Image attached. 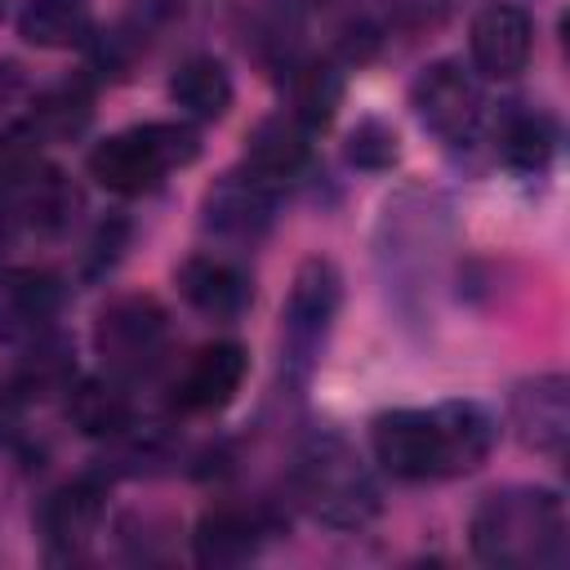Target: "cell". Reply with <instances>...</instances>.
Wrapping results in <instances>:
<instances>
[{"label":"cell","mask_w":570,"mask_h":570,"mask_svg":"<svg viewBox=\"0 0 570 570\" xmlns=\"http://www.w3.org/2000/svg\"><path fill=\"white\" fill-rule=\"evenodd\" d=\"M13 419H18V396H13V383H9V387L0 383V432H9V428H13Z\"/></svg>","instance_id":"83f0119b"},{"label":"cell","mask_w":570,"mask_h":570,"mask_svg":"<svg viewBox=\"0 0 570 570\" xmlns=\"http://www.w3.org/2000/svg\"><path fill=\"white\" fill-rule=\"evenodd\" d=\"M276 209V187L245 174H223L209 191H205V227L227 236V240H254L267 232Z\"/></svg>","instance_id":"9c48e42d"},{"label":"cell","mask_w":570,"mask_h":570,"mask_svg":"<svg viewBox=\"0 0 570 570\" xmlns=\"http://www.w3.org/2000/svg\"><path fill=\"white\" fill-rule=\"evenodd\" d=\"M89 0H27L18 13V36L36 49H76L89 40Z\"/></svg>","instance_id":"e0dca14e"},{"label":"cell","mask_w":570,"mask_h":570,"mask_svg":"<svg viewBox=\"0 0 570 570\" xmlns=\"http://www.w3.org/2000/svg\"><path fill=\"white\" fill-rule=\"evenodd\" d=\"M169 98L191 120H218L232 107V76L218 58H187L169 76Z\"/></svg>","instance_id":"d6986e66"},{"label":"cell","mask_w":570,"mask_h":570,"mask_svg":"<svg viewBox=\"0 0 570 570\" xmlns=\"http://www.w3.org/2000/svg\"><path fill=\"white\" fill-rule=\"evenodd\" d=\"M22 218L36 232H62L76 218V191H71V183L58 169H45L40 165L22 183Z\"/></svg>","instance_id":"44dd1931"},{"label":"cell","mask_w":570,"mask_h":570,"mask_svg":"<svg viewBox=\"0 0 570 570\" xmlns=\"http://www.w3.org/2000/svg\"><path fill=\"white\" fill-rule=\"evenodd\" d=\"M102 485L98 481H67L40 508V534L53 557H76L94 543L102 525Z\"/></svg>","instance_id":"7c38bea8"},{"label":"cell","mask_w":570,"mask_h":570,"mask_svg":"<svg viewBox=\"0 0 570 570\" xmlns=\"http://www.w3.org/2000/svg\"><path fill=\"white\" fill-rule=\"evenodd\" d=\"M267 521L263 512L254 508H236V503H223V508H209L196 530H191V557L200 566H214V570H227V566H245L249 557H258L263 539H267Z\"/></svg>","instance_id":"4fadbf2b"},{"label":"cell","mask_w":570,"mask_h":570,"mask_svg":"<svg viewBox=\"0 0 570 570\" xmlns=\"http://www.w3.org/2000/svg\"><path fill=\"white\" fill-rule=\"evenodd\" d=\"M85 120H89V94L80 85H62V89H49L45 98H36L31 138H71L85 129Z\"/></svg>","instance_id":"cb8c5ba5"},{"label":"cell","mask_w":570,"mask_h":570,"mask_svg":"<svg viewBox=\"0 0 570 570\" xmlns=\"http://www.w3.org/2000/svg\"><path fill=\"white\" fill-rule=\"evenodd\" d=\"M534 53V27L517 4H490L472 18V62L494 80H512L525 71Z\"/></svg>","instance_id":"30bf717a"},{"label":"cell","mask_w":570,"mask_h":570,"mask_svg":"<svg viewBox=\"0 0 570 570\" xmlns=\"http://www.w3.org/2000/svg\"><path fill=\"white\" fill-rule=\"evenodd\" d=\"M62 303V285L58 276L49 272H36V267H18V272H4L0 276V316L9 325H40L58 312Z\"/></svg>","instance_id":"ffe728a7"},{"label":"cell","mask_w":570,"mask_h":570,"mask_svg":"<svg viewBox=\"0 0 570 570\" xmlns=\"http://www.w3.org/2000/svg\"><path fill=\"white\" fill-rule=\"evenodd\" d=\"M174 285L187 298V307H196L200 316H214V321H232L249 307V276L236 263L214 258V254H191L178 267Z\"/></svg>","instance_id":"5bb4252c"},{"label":"cell","mask_w":570,"mask_h":570,"mask_svg":"<svg viewBox=\"0 0 570 570\" xmlns=\"http://www.w3.org/2000/svg\"><path fill=\"white\" fill-rule=\"evenodd\" d=\"M472 552L499 570H557L570 552L566 503L539 485H508L476 503Z\"/></svg>","instance_id":"6da1fadb"},{"label":"cell","mask_w":570,"mask_h":570,"mask_svg":"<svg viewBox=\"0 0 570 570\" xmlns=\"http://www.w3.org/2000/svg\"><path fill=\"white\" fill-rule=\"evenodd\" d=\"M508 419L530 450L561 459L566 436H570V383H566V374H534V379L517 383L508 396Z\"/></svg>","instance_id":"ba28073f"},{"label":"cell","mask_w":570,"mask_h":570,"mask_svg":"<svg viewBox=\"0 0 570 570\" xmlns=\"http://www.w3.org/2000/svg\"><path fill=\"white\" fill-rule=\"evenodd\" d=\"M338 298H343V281H338L334 263L307 258L294 272L289 298L281 307V334H285V361L298 374L316 361V352H321V343H325V334L338 316Z\"/></svg>","instance_id":"277c9868"},{"label":"cell","mask_w":570,"mask_h":570,"mask_svg":"<svg viewBox=\"0 0 570 570\" xmlns=\"http://www.w3.org/2000/svg\"><path fill=\"white\" fill-rule=\"evenodd\" d=\"M410 107L441 142H463L481 125V85L459 62H432L410 89Z\"/></svg>","instance_id":"52a82bcc"},{"label":"cell","mask_w":570,"mask_h":570,"mask_svg":"<svg viewBox=\"0 0 570 570\" xmlns=\"http://www.w3.org/2000/svg\"><path fill=\"white\" fill-rule=\"evenodd\" d=\"M120 240H125V223H107V227L98 232V240H94V263H89V272L111 267L116 254H120Z\"/></svg>","instance_id":"4316f807"},{"label":"cell","mask_w":570,"mask_h":570,"mask_svg":"<svg viewBox=\"0 0 570 570\" xmlns=\"http://www.w3.org/2000/svg\"><path fill=\"white\" fill-rule=\"evenodd\" d=\"M436 414V428H441V441H445V472H472L485 463V454L494 450V419L476 405V401H445L432 410Z\"/></svg>","instance_id":"2e32d148"},{"label":"cell","mask_w":570,"mask_h":570,"mask_svg":"<svg viewBox=\"0 0 570 570\" xmlns=\"http://www.w3.org/2000/svg\"><path fill=\"white\" fill-rule=\"evenodd\" d=\"M165 334H169L165 307L147 294H125V298L107 303L98 316V330H94L102 361L120 374H142L160 356Z\"/></svg>","instance_id":"8992f818"},{"label":"cell","mask_w":570,"mask_h":570,"mask_svg":"<svg viewBox=\"0 0 570 570\" xmlns=\"http://www.w3.org/2000/svg\"><path fill=\"white\" fill-rule=\"evenodd\" d=\"M36 169H40L36 138H31V134H18V129H4V134H0V191L22 187Z\"/></svg>","instance_id":"484cf974"},{"label":"cell","mask_w":570,"mask_h":570,"mask_svg":"<svg viewBox=\"0 0 570 570\" xmlns=\"http://www.w3.org/2000/svg\"><path fill=\"white\" fill-rule=\"evenodd\" d=\"M245 374H249V352L240 343H209L187 361V370L174 387V401L187 414L223 410L240 392Z\"/></svg>","instance_id":"8fae6325"},{"label":"cell","mask_w":570,"mask_h":570,"mask_svg":"<svg viewBox=\"0 0 570 570\" xmlns=\"http://www.w3.org/2000/svg\"><path fill=\"white\" fill-rule=\"evenodd\" d=\"M396 156H401V138H396V129H392L387 120H379V116L356 120V129L347 134V160H352L356 169H392Z\"/></svg>","instance_id":"d4e9b609"},{"label":"cell","mask_w":570,"mask_h":570,"mask_svg":"<svg viewBox=\"0 0 570 570\" xmlns=\"http://www.w3.org/2000/svg\"><path fill=\"white\" fill-rule=\"evenodd\" d=\"M338 102H343V76H338V67L312 62V67L298 71V80H294V120L307 134L312 129H325L334 120Z\"/></svg>","instance_id":"603a6c76"},{"label":"cell","mask_w":570,"mask_h":570,"mask_svg":"<svg viewBox=\"0 0 570 570\" xmlns=\"http://www.w3.org/2000/svg\"><path fill=\"white\" fill-rule=\"evenodd\" d=\"M552 151H557V125H552V116L521 111V116L508 120V129H503V160L512 169L539 174V169H548Z\"/></svg>","instance_id":"7402d4cb"},{"label":"cell","mask_w":570,"mask_h":570,"mask_svg":"<svg viewBox=\"0 0 570 570\" xmlns=\"http://www.w3.org/2000/svg\"><path fill=\"white\" fill-rule=\"evenodd\" d=\"M312 156V142H307V129L294 120V116H267L249 129V142H245V169L272 187L289 183L303 174Z\"/></svg>","instance_id":"9a60e30c"},{"label":"cell","mask_w":570,"mask_h":570,"mask_svg":"<svg viewBox=\"0 0 570 570\" xmlns=\"http://www.w3.org/2000/svg\"><path fill=\"white\" fill-rule=\"evenodd\" d=\"M294 494L321 525H334V530H361L383 508L379 481L370 476L361 454L334 432H321L298 450Z\"/></svg>","instance_id":"7a4b0ae2"},{"label":"cell","mask_w":570,"mask_h":570,"mask_svg":"<svg viewBox=\"0 0 570 570\" xmlns=\"http://www.w3.org/2000/svg\"><path fill=\"white\" fill-rule=\"evenodd\" d=\"M370 445L396 481H428L445 472V441L432 410H387L370 423Z\"/></svg>","instance_id":"5b68a950"},{"label":"cell","mask_w":570,"mask_h":570,"mask_svg":"<svg viewBox=\"0 0 570 570\" xmlns=\"http://www.w3.org/2000/svg\"><path fill=\"white\" fill-rule=\"evenodd\" d=\"M4 245H9V214L0 209V249H4Z\"/></svg>","instance_id":"f1b7e54d"},{"label":"cell","mask_w":570,"mask_h":570,"mask_svg":"<svg viewBox=\"0 0 570 570\" xmlns=\"http://www.w3.org/2000/svg\"><path fill=\"white\" fill-rule=\"evenodd\" d=\"M200 138L187 125H134L120 129L111 138H102L89 151V174L98 178V187L116 191V196H142L151 191L174 165L196 160Z\"/></svg>","instance_id":"3957f363"},{"label":"cell","mask_w":570,"mask_h":570,"mask_svg":"<svg viewBox=\"0 0 570 570\" xmlns=\"http://www.w3.org/2000/svg\"><path fill=\"white\" fill-rule=\"evenodd\" d=\"M67 419L85 436H120L134 423V405L116 383L80 379L76 387H67Z\"/></svg>","instance_id":"ac0fdd59"}]
</instances>
